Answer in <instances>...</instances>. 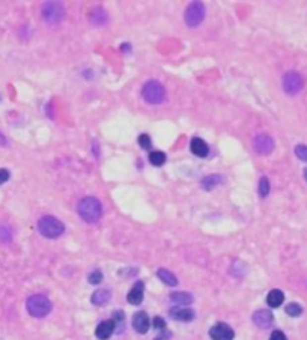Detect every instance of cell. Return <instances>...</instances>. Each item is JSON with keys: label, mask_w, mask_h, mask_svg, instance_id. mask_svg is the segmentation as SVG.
I'll use <instances>...</instances> for the list:
<instances>
[{"label": "cell", "mask_w": 307, "mask_h": 340, "mask_svg": "<svg viewBox=\"0 0 307 340\" xmlns=\"http://www.w3.org/2000/svg\"><path fill=\"white\" fill-rule=\"evenodd\" d=\"M110 298H111V293H110L108 289H98V291H95L92 293L91 301H92V304H95V306H104V304L108 303Z\"/></svg>", "instance_id": "cell-16"}, {"label": "cell", "mask_w": 307, "mask_h": 340, "mask_svg": "<svg viewBox=\"0 0 307 340\" xmlns=\"http://www.w3.org/2000/svg\"><path fill=\"white\" fill-rule=\"evenodd\" d=\"M142 97L149 104H161L164 101V98H166V89L160 82L151 80L143 86Z\"/></svg>", "instance_id": "cell-4"}, {"label": "cell", "mask_w": 307, "mask_h": 340, "mask_svg": "<svg viewBox=\"0 0 307 340\" xmlns=\"http://www.w3.org/2000/svg\"><path fill=\"white\" fill-rule=\"evenodd\" d=\"M223 182H224V178L221 175H209V176L202 179L201 185L205 188V190H212V188H215L217 185H220Z\"/></svg>", "instance_id": "cell-19"}, {"label": "cell", "mask_w": 307, "mask_h": 340, "mask_svg": "<svg viewBox=\"0 0 307 340\" xmlns=\"http://www.w3.org/2000/svg\"><path fill=\"white\" fill-rule=\"evenodd\" d=\"M172 337V333L170 331H167V330H163L155 339H154V340H169Z\"/></svg>", "instance_id": "cell-33"}, {"label": "cell", "mask_w": 307, "mask_h": 340, "mask_svg": "<svg viewBox=\"0 0 307 340\" xmlns=\"http://www.w3.org/2000/svg\"><path fill=\"white\" fill-rule=\"evenodd\" d=\"M27 312L33 318H44L51 312V301L43 295V293H35L27 298L26 303Z\"/></svg>", "instance_id": "cell-2"}, {"label": "cell", "mask_w": 307, "mask_h": 340, "mask_svg": "<svg viewBox=\"0 0 307 340\" xmlns=\"http://www.w3.org/2000/svg\"><path fill=\"white\" fill-rule=\"evenodd\" d=\"M190 149H191V152H193L195 155H198V157H206L208 155V145L202 140V139H199V137H195L193 140H191V143H190Z\"/></svg>", "instance_id": "cell-15"}, {"label": "cell", "mask_w": 307, "mask_h": 340, "mask_svg": "<svg viewBox=\"0 0 307 340\" xmlns=\"http://www.w3.org/2000/svg\"><path fill=\"white\" fill-rule=\"evenodd\" d=\"M139 145L145 149H151V137L148 134H140L139 136Z\"/></svg>", "instance_id": "cell-29"}, {"label": "cell", "mask_w": 307, "mask_h": 340, "mask_svg": "<svg viewBox=\"0 0 307 340\" xmlns=\"http://www.w3.org/2000/svg\"><path fill=\"white\" fill-rule=\"evenodd\" d=\"M77 211H79V215L82 217V220H85L86 223H97L102 215L101 202L94 196L83 197L79 202V205H77Z\"/></svg>", "instance_id": "cell-1"}, {"label": "cell", "mask_w": 307, "mask_h": 340, "mask_svg": "<svg viewBox=\"0 0 307 340\" xmlns=\"http://www.w3.org/2000/svg\"><path fill=\"white\" fill-rule=\"evenodd\" d=\"M268 193H270V181H268L266 176H262L259 181V196L266 197Z\"/></svg>", "instance_id": "cell-24"}, {"label": "cell", "mask_w": 307, "mask_h": 340, "mask_svg": "<svg viewBox=\"0 0 307 340\" xmlns=\"http://www.w3.org/2000/svg\"><path fill=\"white\" fill-rule=\"evenodd\" d=\"M170 301L178 306H187V304L193 303V295L188 293V292H172Z\"/></svg>", "instance_id": "cell-17"}, {"label": "cell", "mask_w": 307, "mask_h": 340, "mask_svg": "<svg viewBox=\"0 0 307 340\" xmlns=\"http://www.w3.org/2000/svg\"><path fill=\"white\" fill-rule=\"evenodd\" d=\"M38 231H40V234L43 237L50 238V240H54V238H59L63 234L65 226L56 217L46 215V217L40 218V221H38Z\"/></svg>", "instance_id": "cell-3"}, {"label": "cell", "mask_w": 307, "mask_h": 340, "mask_svg": "<svg viewBox=\"0 0 307 340\" xmlns=\"http://www.w3.org/2000/svg\"><path fill=\"white\" fill-rule=\"evenodd\" d=\"M185 23L188 27H198L205 18V6L201 2L190 3L185 9Z\"/></svg>", "instance_id": "cell-5"}, {"label": "cell", "mask_w": 307, "mask_h": 340, "mask_svg": "<svg viewBox=\"0 0 307 340\" xmlns=\"http://www.w3.org/2000/svg\"><path fill=\"white\" fill-rule=\"evenodd\" d=\"M9 179V170L6 169H0V185L5 184Z\"/></svg>", "instance_id": "cell-32"}, {"label": "cell", "mask_w": 307, "mask_h": 340, "mask_svg": "<svg viewBox=\"0 0 307 340\" xmlns=\"http://www.w3.org/2000/svg\"><path fill=\"white\" fill-rule=\"evenodd\" d=\"M152 325H154V328H155V330H161V331L166 330V322H164V319L160 318V316H155V318H154Z\"/></svg>", "instance_id": "cell-30"}, {"label": "cell", "mask_w": 307, "mask_h": 340, "mask_svg": "<svg viewBox=\"0 0 307 340\" xmlns=\"http://www.w3.org/2000/svg\"><path fill=\"white\" fill-rule=\"evenodd\" d=\"M8 241H11V231L5 224H2L0 226V243H8Z\"/></svg>", "instance_id": "cell-27"}, {"label": "cell", "mask_w": 307, "mask_h": 340, "mask_svg": "<svg viewBox=\"0 0 307 340\" xmlns=\"http://www.w3.org/2000/svg\"><path fill=\"white\" fill-rule=\"evenodd\" d=\"M169 315L172 319L181 321V322H190L195 319V312L187 307H173L169 310Z\"/></svg>", "instance_id": "cell-12"}, {"label": "cell", "mask_w": 307, "mask_h": 340, "mask_svg": "<svg viewBox=\"0 0 307 340\" xmlns=\"http://www.w3.org/2000/svg\"><path fill=\"white\" fill-rule=\"evenodd\" d=\"M253 147L257 154L268 155V154H271L274 149V140L268 134H257L253 140Z\"/></svg>", "instance_id": "cell-8"}, {"label": "cell", "mask_w": 307, "mask_h": 340, "mask_svg": "<svg viewBox=\"0 0 307 340\" xmlns=\"http://www.w3.org/2000/svg\"><path fill=\"white\" fill-rule=\"evenodd\" d=\"M274 321V316L270 310H266V309H260L257 312L253 313V322L256 327L259 328H268V327H271Z\"/></svg>", "instance_id": "cell-10"}, {"label": "cell", "mask_w": 307, "mask_h": 340, "mask_svg": "<svg viewBox=\"0 0 307 340\" xmlns=\"http://www.w3.org/2000/svg\"><path fill=\"white\" fill-rule=\"evenodd\" d=\"M65 17V9L62 6V3L57 2H47L43 6V18L50 23V24H56L59 21H62Z\"/></svg>", "instance_id": "cell-6"}, {"label": "cell", "mask_w": 307, "mask_h": 340, "mask_svg": "<svg viewBox=\"0 0 307 340\" xmlns=\"http://www.w3.org/2000/svg\"><path fill=\"white\" fill-rule=\"evenodd\" d=\"M149 327H151V321H149V316L146 315V312H137L133 316V328L137 333L145 334V333H148Z\"/></svg>", "instance_id": "cell-11"}, {"label": "cell", "mask_w": 307, "mask_h": 340, "mask_svg": "<svg viewBox=\"0 0 307 340\" xmlns=\"http://www.w3.org/2000/svg\"><path fill=\"white\" fill-rule=\"evenodd\" d=\"M113 324H114V330H119L122 331L124 330V322H125V315L122 310H116L113 312V318H111Z\"/></svg>", "instance_id": "cell-23"}, {"label": "cell", "mask_w": 307, "mask_h": 340, "mask_svg": "<svg viewBox=\"0 0 307 340\" xmlns=\"http://www.w3.org/2000/svg\"><path fill=\"white\" fill-rule=\"evenodd\" d=\"M270 340H288V339H286V336L280 330H276V331H273Z\"/></svg>", "instance_id": "cell-31"}, {"label": "cell", "mask_w": 307, "mask_h": 340, "mask_svg": "<svg viewBox=\"0 0 307 340\" xmlns=\"http://www.w3.org/2000/svg\"><path fill=\"white\" fill-rule=\"evenodd\" d=\"M209 337H211L212 340H234L235 333H234V330L230 328L227 324L218 322V324H215V325L211 327V330H209Z\"/></svg>", "instance_id": "cell-9"}, {"label": "cell", "mask_w": 307, "mask_h": 340, "mask_svg": "<svg viewBox=\"0 0 307 340\" xmlns=\"http://www.w3.org/2000/svg\"><path fill=\"white\" fill-rule=\"evenodd\" d=\"M143 292H145V285H143V282H137V283L130 289V292H128V295H127V301H128L130 304H133V306L140 304L142 301H143Z\"/></svg>", "instance_id": "cell-13"}, {"label": "cell", "mask_w": 307, "mask_h": 340, "mask_svg": "<svg viewBox=\"0 0 307 340\" xmlns=\"http://www.w3.org/2000/svg\"><path fill=\"white\" fill-rule=\"evenodd\" d=\"M157 276H158V279H160L163 283H166L167 286H176V285H178L176 276H175L173 273H170L169 270L160 268V270L157 271Z\"/></svg>", "instance_id": "cell-20"}, {"label": "cell", "mask_w": 307, "mask_h": 340, "mask_svg": "<svg viewBox=\"0 0 307 340\" xmlns=\"http://www.w3.org/2000/svg\"><path fill=\"white\" fill-rule=\"evenodd\" d=\"M304 86V82H303V77L295 72V71H289L285 74V77H283V89L286 94L289 95H295L298 94Z\"/></svg>", "instance_id": "cell-7"}, {"label": "cell", "mask_w": 307, "mask_h": 340, "mask_svg": "<svg viewBox=\"0 0 307 340\" xmlns=\"http://www.w3.org/2000/svg\"><path fill=\"white\" fill-rule=\"evenodd\" d=\"M107 21V14L102 8H97L92 11L91 14V23L92 24H97V26H101Z\"/></svg>", "instance_id": "cell-21"}, {"label": "cell", "mask_w": 307, "mask_h": 340, "mask_svg": "<svg viewBox=\"0 0 307 340\" xmlns=\"http://www.w3.org/2000/svg\"><path fill=\"white\" fill-rule=\"evenodd\" d=\"M0 145H6V139L2 133H0Z\"/></svg>", "instance_id": "cell-34"}, {"label": "cell", "mask_w": 307, "mask_h": 340, "mask_svg": "<svg viewBox=\"0 0 307 340\" xmlns=\"http://www.w3.org/2000/svg\"><path fill=\"white\" fill-rule=\"evenodd\" d=\"M149 161L152 166H163L166 163V154L161 150H154L149 154Z\"/></svg>", "instance_id": "cell-22"}, {"label": "cell", "mask_w": 307, "mask_h": 340, "mask_svg": "<svg viewBox=\"0 0 307 340\" xmlns=\"http://www.w3.org/2000/svg\"><path fill=\"white\" fill-rule=\"evenodd\" d=\"M295 155L301 161H307V146L306 145H297L295 146Z\"/></svg>", "instance_id": "cell-26"}, {"label": "cell", "mask_w": 307, "mask_h": 340, "mask_svg": "<svg viewBox=\"0 0 307 340\" xmlns=\"http://www.w3.org/2000/svg\"><path fill=\"white\" fill-rule=\"evenodd\" d=\"M102 282V273L100 270H95L94 273L89 274V283L91 285H98Z\"/></svg>", "instance_id": "cell-28"}, {"label": "cell", "mask_w": 307, "mask_h": 340, "mask_svg": "<svg viewBox=\"0 0 307 340\" xmlns=\"http://www.w3.org/2000/svg\"><path fill=\"white\" fill-rule=\"evenodd\" d=\"M304 176H306V179H307V169L304 170Z\"/></svg>", "instance_id": "cell-35"}, {"label": "cell", "mask_w": 307, "mask_h": 340, "mask_svg": "<svg viewBox=\"0 0 307 340\" xmlns=\"http://www.w3.org/2000/svg\"><path fill=\"white\" fill-rule=\"evenodd\" d=\"M113 333H114V324H113L111 319L100 322L98 327H97V330H95V336H97L100 340H107V339H110V336H111Z\"/></svg>", "instance_id": "cell-14"}, {"label": "cell", "mask_w": 307, "mask_h": 340, "mask_svg": "<svg viewBox=\"0 0 307 340\" xmlns=\"http://www.w3.org/2000/svg\"><path fill=\"white\" fill-rule=\"evenodd\" d=\"M286 313H288L289 316H292V318H297V316H300V315L303 313V309H301L300 304L291 303V304L286 306Z\"/></svg>", "instance_id": "cell-25"}, {"label": "cell", "mask_w": 307, "mask_h": 340, "mask_svg": "<svg viewBox=\"0 0 307 340\" xmlns=\"http://www.w3.org/2000/svg\"><path fill=\"white\" fill-rule=\"evenodd\" d=\"M285 301V295L280 289H273L266 296V303L270 307H279Z\"/></svg>", "instance_id": "cell-18"}]
</instances>
